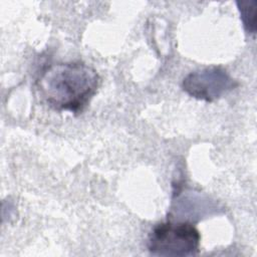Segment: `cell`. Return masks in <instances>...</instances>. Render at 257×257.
<instances>
[{
    "label": "cell",
    "instance_id": "cell-1",
    "mask_svg": "<svg viewBox=\"0 0 257 257\" xmlns=\"http://www.w3.org/2000/svg\"><path fill=\"white\" fill-rule=\"evenodd\" d=\"M100 82L96 70L84 62H57L42 69L36 89L50 108L79 113L95 95Z\"/></svg>",
    "mask_w": 257,
    "mask_h": 257
},
{
    "label": "cell",
    "instance_id": "cell-2",
    "mask_svg": "<svg viewBox=\"0 0 257 257\" xmlns=\"http://www.w3.org/2000/svg\"><path fill=\"white\" fill-rule=\"evenodd\" d=\"M200 242V232L191 222L167 221L153 228L148 249L155 256H196Z\"/></svg>",
    "mask_w": 257,
    "mask_h": 257
},
{
    "label": "cell",
    "instance_id": "cell-3",
    "mask_svg": "<svg viewBox=\"0 0 257 257\" xmlns=\"http://www.w3.org/2000/svg\"><path fill=\"white\" fill-rule=\"evenodd\" d=\"M239 85L225 68L209 66L190 72L182 82L183 90L196 99L213 102Z\"/></svg>",
    "mask_w": 257,
    "mask_h": 257
},
{
    "label": "cell",
    "instance_id": "cell-4",
    "mask_svg": "<svg viewBox=\"0 0 257 257\" xmlns=\"http://www.w3.org/2000/svg\"><path fill=\"white\" fill-rule=\"evenodd\" d=\"M238 10L243 26L248 33L255 34L256 32V0L237 1Z\"/></svg>",
    "mask_w": 257,
    "mask_h": 257
}]
</instances>
